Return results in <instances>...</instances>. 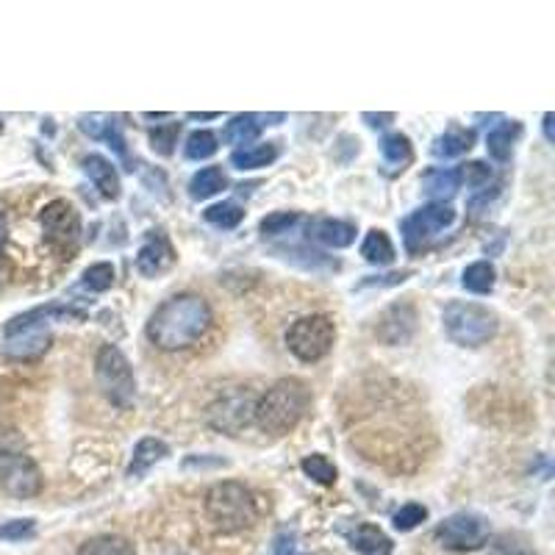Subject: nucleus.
Listing matches in <instances>:
<instances>
[{
  "mask_svg": "<svg viewBox=\"0 0 555 555\" xmlns=\"http://www.w3.org/2000/svg\"><path fill=\"white\" fill-rule=\"evenodd\" d=\"M456 222V211L447 203H431V206H422L414 214H408L406 220L400 222V231H403V242L408 250H420L431 242L433 236H439L444 228H450Z\"/></svg>",
  "mask_w": 555,
  "mask_h": 555,
  "instance_id": "obj_9",
  "label": "nucleus"
},
{
  "mask_svg": "<svg viewBox=\"0 0 555 555\" xmlns=\"http://www.w3.org/2000/svg\"><path fill=\"white\" fill-rule=\"evenodd\" d=\"M436 539L453 553H472L489 539V522L478 514H453L436 528Z\"/></svg>",
  "mask_w": 555,
  "mask_h": 555,
  "instance_id": "obj_10",
  "label": "nucleus"
},
{
  "mask_svg": "<svg viewBox=\"0 0 555 555\" xmlns=\"http://www.w3.org/2000/svg\"><path fill=\"white\" fill-rule=\"evenodd\" d=\"M270 555H297V536L295 531H281L272 542Z\"/></svg>",
  "mask_w": 555,
  "mask_h": 555,
  "instance_id": "obj_38",
  "label": "nucleus"
},
{
  "mask_svg": "<svg viewBox=\"0 0 555 555\" xmlns=\"http://www.w3.org/2000/svg\"><path fill=\"white\" fill-rule=\"evenodd\" d=\"M333 342H336V325L328 314H311L297 320L289 331H286V347L292 350L306 364H314L331 353Z\"/></svg>",
  "mask_w": 555,
  "mask_h": 555,
  "instance_id": "obj_7",
  "label": "nucleus"
},
{
  "mask_svg": "<svg viewBox=\"0 0 555 555\" xmlns=\"http://www.w3.org/2000/svg\"><path fill=\"white\" fill-rule=\"evenodd\" d=\"M281 120H284V114H236V117H231V123L225 125L222 139L228 145H250V142L259 139L264 125H275Z\"/></svg>",
  "mask_w": 555,
  "mask_h": 555,
  "instance_id": "obj_14",
  "label": "nucleus"
},
{
  "mask_svg": "<svg viewBox=\"0 0 555 555\" xmlns=\"http://www.w3.org/2000/svg\"><path fill=\"white\" fill-rule=\"evenodd\" d=\"M522 134V125L519 123H503L497 125L494 131H489L486 136V150L494 161H508L511 159V150H514V139Z\"/></svg>",
  "mask_w": 555,
  "mask_h": 555,
  "instance_id": "obj_24",
  "label": "nucleus"
},
{
  "mask_svg": "<svg viewBox=\"0 0 555 555\" xmlns=\"http://www.w3.org/2000/svg\"><path fill=\"white\" fill-rule=\"evenodd\" d=\"M381 156H383V164H386L392 173H397V170H406V164H411V159H414V150H411L408 136L406 134L383 136Z\"/></svg>",
  "mask_w": 555,
  "mask_h": 555,
  "instance_id": "obj_23",
  "label": "nucleus"
},
{
  "mask_svg": "<svg viewBox=\"0 0 555 555\" xmlns=\"http://www.w3.org/2000/svg\"><path fill=\"white\" fill-rule=\"evenodd\" d=\"M78 555H136V550L123 536H95L81 544Z\"/></svg>",
  "mask_w": 555,
  "mask_h": 555,
  "instance_id": "obj_28",
  "label": "nucleus"
},
{
  "mask_svg": "<svg viewBox=\"0 0 555 555\" xmlns=\"http://www.w3.org/2000/svg\"><path fill=\"white\" fill-rule=\"evenodd\" d=\"M253 408H256V403H253L250 397L234 395V397H222L220 403L211 408L209 414H211V422H214V428L236 433L239 428H245L247 422H250Z\"/></svg>",
  "mask_w": 555,
  "mask_h": 555,
  "instance_id": "obj_13",
  "label": "nucleus"
},
{
  "mask_svg": "<svg viewBox=\"0 0 555 555\" xmlns=\"http://www.w3.org/2000/svg\"><path fill=\"white\" fill-rule=\"evenodd\" d=\"M544 136H547V142H553V139H555V136H553V114H550V111L544 114Z\"/></svg>",
  "mask_w": 555,
  "mask_h": 555,
  "instance_id": "obj_40",
  "label": "nucleus"
},
{
  "mask_svg": "<svg viewBox=\"0 0 555 555\" xmlns=\"http://www.w3.org/2000/svg\"><path fill=\"white\" fill-rule=\"evenodd\" d=\"M311 406V389L300 378H284L270 386L253 408V417L264 433L284 436L295 431L297 422L306 417Z\"/></svg>",
  "mask_w": 555,
  "mask_h": 555,
  "instance_id": "obj_2",
  "label": "nucleus"
},
{
  "mask_svg": "<svg viewBox=\"0 0 555 555\" xmlns=\"http://www.w3.org/2000/svg\"><path fill=\"white\" fill-rule=\"evenodd\" d=\"M34 531H37L34 519H14V522L0 525V539L3 542H23V539H31Z\"/></svg>",
  "mask_w": 555,
  "mask_h": 555,
  "instance_id": "obj_35",
  "label": "nucleus"
},
{
  "mask_svg": "<svg viewBox=\"0 0 555 555\" xmlns=\"http://www.w3.org/2000/svg\"><path fill=\"white\" fill-rule=\"evenodd\" d=\"M6 236H9V225H6V217L0 214V250L6 247Z\"/></svg>",
  "mask_w": 555,
  "mask_h": 555,
  "instance_id": "obj_41",
  "label": "nucleus"
},
{
  "mask_svg": "<svg viewBox=\"0 0 555 555\" xmlns=\"http://www.w3.org/2000/svg\"><path fill=\"white\" fill-rule=\"evenodd\" d=\"M203 217H206V222L209 225H214V228H220V231H231V228H236L239 222L245 220V211L239 209L236 203H217V206H209V209L203 211Z\"/></svg>",
  "mask_w": 555,
  "mask_h": 555,
  "instance_id": "obj_29",
  "label": "nucleus"
},
{
  "mask_svg": "<svg viewBox=\"0 0 555 555\" xmlns=\"http://www.w3.org/2000/svg\"><path fill=\"white\" fill-rule=\"evenodd\" d=\"M428 519V508L420 506V503H408V506H403L400 511H397L395 517H392V522H395L397 531H414L420 522H425Z\"/></svg>",
  "mask_w": 555,
  "mask_h": 555,
  "instance_id": "obj_34",
  "label": "nucleus"
},
{
  "mask_svg": "<svg viewBox=\"0 0 555 555\" xmlns=\"http://www.w3.org/2000/svg\"><path fill=\"white\" fill-rule=\"evenodd\" d=\"M81 284H84V289H89V292H106V289H111V284H114V267L106 264V261L92 264V267L84 270Z\"/></svg>",
  "mask_w": 555,
  "mask_h": 555,
  "instance_id": "obj_32",
  "label": "nucleus"
},
{
  "mask_svg": "<svg viewBox=\"0 0 555 555\" xmlns=\"http://www.w3.org/2000/svg\"><path fill=\"white\" fill-rule=\"evenodd\" d=\"M0 489L12 497H34L42 489V472L34 458L25 456L14 444H0Z\"/></svg>",
  "mask_w": 555,
  "mask_h": 555,
  "instance_id": "obj_8",
  "label": "nucleus"
},
{
  "mask_svg": "<svg viewBox=\"0 0 555 555\" xmlns=\"http://www.w3.org/2000/svg\"><path fill=\"white\" fill-rule=\"evenodd\" d=\"M167 453H170V450H167V444L161 442V439L145 436V439L134 447V458H131V464H128V475H131V478H142V475H145L153 464H159Z\"/></svg>",
  "mask_w": 555,
  "mask_h": 555,
  "instance_id": "obj_20",
  "label": "nucleus"
},
{
  "mask_svg": "<svg viewBox=\"0 0 555 555\" xmlns=\"http://www.w3.org/2000/svg\"><path fill=\"white\" fill-rule=\"evenodd\" d=\"M300 467H303V472L309 475L311 481H317L320 486H333V483H336V475H339L336 467H333L331 458L320 456V453H317V456L303 458V464H300Z\"/></svg>",
  "mask_w": 555,
  "mask_h": 555,
  "instance_id": "obj_31",
  "label": "nucleus"
},
{
  "mask_svg": "<svg viewBox=\"0 0 555 555\" xmlns=\"http://www.w3.org/2000/svg\"><path fill=\"white\" fill-rule=\"evenodd\" d=\"M392 120H395V114H372V111L364 114V123L372 125V128H383V125H389Z\"/></svg>",
  "mask_w": 555,
  "mask_h": 555,
  "instance_id": "obj_39",
  "label": "nucleus"
},
{
  "mask_svg": "<svg viewBox=\"0 0 555 555\" xmlns=\"http://www.w3.org/2000/svg\"><path fill=\"white\" fill-rule=\"evenodd\" d=\"M361 256L370 261V264L386 267V264L395 261V245H392V239L386 236V231H378V228H375V231H370L367 239H364Z\"/></svg>",
  "mask_w": 555,
  "mask_h": 555,
  "instance_id": "obj_26",
  "label": "nucleus"
},
{
  "mask_svg": "<svg viewBox=\"0 0 555 555\" xmlns=\"http://www.w3.org/2000/svg\"><path fill=\"white\" fill-rule=\"evenodd\" d=\"M206 517L220 533H239L256 522V500L245 483H214L206 494Z\"/></svg>",
  "mask_w": 555,
  "mask_h": 555,
  "instance_id": "obj_4",
  "label": "nucleus"
},
{
  "mask_svg": "<svg viewBox=\"0 0 555 555\" xmlns=\"http://www.w3.org/2000/svg\"><path fill=\"white\" fill-rule=\"evenodd\" d=\"M278 159V145L275 142H264V145H250V148L234 150L231 153V164L236 170H259L267 167Z\"/></svg>",
  "mask_w": 555,
  "mask_h": 555,
  "instance_id": "obj_22",
  "label": "nucleus"
},
{
  "mask_svg": "<svg viewBox=\"0 0 555 555\" xmlns=\"http://www.w3.org/2000/svg\"><path fill=\"white\" fill-rule=\"evenodd\" d=\"M458 175H461V181H467L469 186H483L492 178V170H489L483 161H469V164H464V167L458 170Z\"/></svg>",
  "mask_w": 555,
  "mask_h": 555,
  "instance_id": "obj_37",
  "label": "nucleus"
},
{
  "mask_svg": "<svg viewBox=\"0 0 555 555\" xmlns=\"http://www.w3.org/2000/svg\"><path fill=\"white\" fill-rule=\"evenodd\" d=\"M309 239L320 242L325 247H350L356 239V225L345 220H333V217H320L309 225Z\"/></svg>",
  "mask_w": 555,
  "mask_h": 555,
  "instance_id": "obj_15",
  "label": "nucleus"
},
{
  "mask_svg": "<svg viewBox=\"0 0 555 555\" xmlns=\"http://www.w3.org/2000/svg\"><path fill=\"white\" fill-rule=\"evenodd\" d=\"M442 322L444 333L461 347H481L497 333L494 311L478 303H464V300H453L442 311Z\"/></svg>",
  "mask_w": 555,
  "mask_h": 555,
  "instance_id": "obj_5",
  "label": "nucleus"
},
{
  "mask_svg": "<svg viewBox=\"0 0 555 555\" xmlns=\"http://www.w3.org/2000/svg\"><path fill=\"white\" fill-rule=\"evenodd\" d=\"M175 264V250L170 245V239L164 231H150L145 236V245L139 247V253H136V270L142 272V275H161V272H167L170 267Z\"/></svg>",
  "mask_w": 555,
  "mask_h": 555,
  "instance_id": "obj_12",
  "label": "nucleus"
},
{
  "mask_svg": "<svg viewBox=\"0 0 555 555\" xmlns=\"http://www.w3.org/2000/svg\"><path fill=\"white\" fill-rule=\"evenodd\" d=\"M84 170H87V175L92 178V184L98 186V192L103 198H120V178H117V170H114V164H111L106 156L89 153L87 159H84Z\"/></svg>",
  "mask_w": 555,
  "mask_h": 555,
  "instance_id": "obj_17",
  "label": "nucleus"
},
{
  "mask_svg": "<svg viewBox=\"0 0 555 555\" xmlns=\"http://www.w3.org/2000/svg\"><path fill=\"white\" fill-rule=\"evenodd\" d=\"M39 225H42V234L50 245L62 247V250H73L78 236H81V217L73 209V203H67V200L48 203L39 214Z\"/></svg>",
  "mask_w": 555,
  "mask_h": 555,
  "instance_id": "obj_11",
  "label": "nucleus"
},
{
  "mask_svg": "<svg viewBox=\"0 0 555 555\" xmlns=\"http://www.w3.org/2000/svg\"><path fill=\"white\" fill-rule=\"evenodd\" d=\"M475 142V134L461 128V125H450L436 142H433V156L439 159H456V156H464Z\"/></svg>",
  "mask_w": 555,
  "mask_h": 555,
  "instance_id": "obj_21",
  "label": "nucleus"
},
{
  "mask_svg": "<svg viewBox=\"0 0 555 555\" xmlns=\"http://www.w3.org/2000/svg\"><path fill=\"white\" fill-rule=\"evenodd\" d=\"M59 317H81V311L67 309L59 303H50V306H39L14 317L12 322H6V345L3 353L17 361H28V358H39L50 347V320H59Z\"/></svg>",
  "mask_w": 555,
  "mask_h": 555,
  "instance_id": "obj_3",
  "label": "nucleus"
},
{
  "mask_svg": "<svg viewBox=\"0 0 555 555\" xmlns=\"http://www.w3.org/2000/svg\"><path fill=\"white\" fill-rule=\"evenodd\" d=\"M95 378L103 395L117 408H131L136 400V378L123 350L114 345H103L95 356Z\"/></svg>",
  "mask_w": 555,
  "mask_h": 555,
  "instance_id": "obj_6",
  "label": "nucleus"
},
{
  "mask_svg": "<svg viewBox=\"0 0 555 555\" xmlns=\"http://www.w3.org/2000/svg\"><path fill=\"white\" fill-rule=\"evenodd\" d=\"M494 278H497V272H494L489 261H475V264H469L467 270H464L461 284L469 292H475V295H489L494 289Z\"/></svg>",
  "mask_w": 555,
  "mask_h": 555,
  "instance_id": "obj_27",
  "label": "nucleus"
},
{
  "mask_svg": "<svg viewBox=\"0 0 555 555\" xmlns=\"http://www.w3.org/2000/svg\"><path fill=\"white\" fill-rule=\"evenodd\" d=\"M347 542L361 555H392V550H395L392 539L378 525H370V522H361L353 531H347Z\"/></svg>",
  "mask_w": 555,
  "mask_h": 555,
  "instance_id": "obj_16",
  "label": "nucleus"
},
{
  "mask_svg": "<svg viewBox=\"0 0 555 555\" xmlns=\"http://www.w3.org/2000/svg\"><path fill=\"white\" fill-rule=\"evenodd\" d=\"M228 186V178L222 173L220 167H203L200 173H195V178L189 181V195L192 200H209L217 192H222Z\"/></svg>",
  "mask_w": 555,
  "mask_h": 555,
  "instance_id": "obj_25",
  "label": "nucleus"
},
{
  "mask_svg": "<svg viewBox=\"0 0 555 555\" xmlns=\"http://www.w3.org/2000/svg\"><path fill=\"white\" fill-rule=\"evenodd\" d=\"M214 314L206 297L184 292L164 300L148 320V339L161 350H186L209 331Z\"/></svg>",
  "mask_w": 555,
  "mask_h": 555,
  "instance_id": "obj_1",
  "label": "nucleus"
},
{
  "mask_svg": "<svg viewBox=\"0 0 555 555\" xmlns=\"http://www.w3.org/2000/svg\"><path fill=\"white\" fill-rule=\"evenodd\" d=\"M81 131L89 136H95V139H106L111 148L117 150V153L128 161L123 128H120V123H117V117H106V114H89V117H81Z\"/></svg>",
  "mask_w": 555,
  "mask_h": 555,
  "instance_id": "obj_18",
  "label": "nucleus"
},
{
  "mask_svg": "<svg viewBox=\"0 0 555 555\" xmlns=\"http://www.w3.org/2000/svg\"><path fill=\"white\" fill-rule=\"evenodd\" d=\"M422 189H425L436 203H444V200H450L458 189H461V175H458V170L433 167V170H428V173L422 175Z\"/></svg>",
  "mask_w": 555,
  "mask_h": 555,
  "instance_id": "obj_19",
  "label": "nucleus"
},
{
  "mask_svg": "<svg viewBox=\"0 0 555 555\" xmlns=\"http://www.w3.org/2000/svg\"><path fill=\"white\" fill-rule=\"evenodd\" d=\"M178 131H181V125H164V128H156L153 134H150V142H153V150H159L161 156H170L173 153V145L175 139H178Z\"/></svg>",
  "mask_w": 555,
  "mask_h": 555,
  "instance_id": "obj_36",
  "label": "nucleus"
},
{
  "mask_svg": "<svg viewBox=\"0 0 555 555\" xmlns=\"http://www.w3.org/2000/svg\"><path fill=\"white\" fill-rule=\"evenodd\" d=\"M217 136L211 134V131H195V134H189L186 139V159L192 161H203V159H211L214 153H217Z\"/></svg>",
  "mask_w": 555,
  "mask_h": 555,
  "instance_id": "obj_30",
  "label": "nucleus"
},
{
  "mask_svg": "<svg viewBox=\"0 0 555 555\" xmlns=\"http://www.w3.org/2000/svg\"><path fill=\"white\" fill-rule=\"evenodd\" d=\"M214 117H220L217 111H209V114H198V111H192L189 114V120H214Z\"/></svg>",
  "mask_w": 555,
  "mask_h": 555,
  "instance_id": "obj_42",
  "label": "nucleus"
},
{
  "mask_svg": "<svg viewBox=\"0 0 555 555\" xmlns=\"http://www.w3.org/2000/svg\"><path fill=\"white\" fill-rule=\"evenodd\" d=\"M295 225H300V214L297 211H275L270 217L261 220V234L264 236H281L289 234Z\"/></svg>",
  "mask_w": 555,
  "mask_h": 555,
  "instance_id": "obj_33",
  "label": "nucleus"
}]
</instances>
